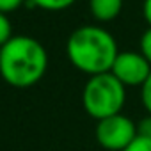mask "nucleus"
<instances>
[{
    "instance_id": "obj_4",
    "label": "nucleus",
    "mask_w": 151,
    "mask_h": 151,
    "mask_svg": "<svg viewBox=\"0 0 151 151\" xmlns=\"http://www.w3.org/2000/svg\"><path fill=\"white\" fill-rule=\"evenodd\" d=\"M96 142L107 151H124L137 139V123L124 114H116L96 123Z\"/></svg>"
},
{
    "instance_id": "obj_8",
    "label": "nucleus",
    "mask_w": 151,
    "mask_h": 151,
    "mask_svg": "<svg viewBox=\"0 0 151 151\" xmlns=\"http://www.w3.org/2000/svg\"><path fill=\"white\" fill-rule=\"evenodd\" d=\"M11 37H13V27H11V22H9L7 14H2V13H0V48H2Z\"/></svg>"
},
{
    "instance_id": "obj_10",
    "label": "nucleus",
    "mask_w": 151,
    "mask_h": 151,
    "mask_svg": "<svg viewBox=\"0 0 151 151\" xmlns=\"http://www.w3.org/2000/svg\"><path fill=\"white\" fill-rule=\"evenodd\" d=\"M137 137L149 139L151 140V116L147 114L140 121H137Z\"/></svg>"
},
{
    "instance_id": "obj_14",
    "label": "nucleus",
    "mask_w": 151,
    "mask_h": 151,
    "mask_svg": "<svg viewBox=\"0 0 151 151\" xmlns=\"http://www.w3.org/2000/svg\"><path fill=\"white\" fill-rule=\"evenodd\" d=\"M142 13H144L146 22H147L149 27H151V0H144V9H142Z\"/></svg>"
},
{
    "instance_id": "obj_5",
    "label": "nucleus",
    "mask_w": 151,
    "mask_h": 151,
    "mask_svg": "<svg viewBox=\"0 0 151 151\" xmlns=\"http://www.w3.org/2000/svg\"><path fill=\"white\" fill-rule=\"evenodd\" d=\"M110 73L124 87H142L151 75V64L140 52H119Z\"/></svg>"
},
{
    "instance_id": "obj_11",
    "label": "nucleus",
    "mask_w": 151,
    "mask_h": 151,
    "mask_svg": "<svg viewBox=\"0 0 151 151\" xmlns=\"http://www.w3.org/2000/svg\"><path fill=\"white\" fill-rule=\"evenodd\" d=\"M140 53L147 59V62L151 64V27L140 36Z\"/></svg>"
},
{
    "instance_id": "obj_3",
    "label": "nucleus",
    "mask_w": 151,
    "mask_h": 151,
    "mask_svg": "<svg viewBox=\"0 0 151 151\" xmlns=\"http://www.w3.org/2000/svg\"><path fill=\"white\" fill-rule=\"evenodd\" d=\"M124 101L126 87L110 71L89 77L82 91V105L86 112L96 121L121 114Z\"/></svg>"
},
{
    "instance_id": "obj_6",
    "label": "nucleus",
    "mask_w": 151,
    "mask_h": 151,
    "mask_svg": "<svg viewBox=\"0 0 151 151\" xmlns=\"http://www.w3.org/2000/svg\"><path fill=\"white\" fill-rule=\"evenodd\" d=\"M89 9L98 22H110L119 16L123 0H89Z\"/></svg>"
},
{
    "instance_id": "obj_9",
    "label": "nucleus",
    "mask_w": 151,
    "mask_h": 151,
    "mask_svg": "<svg viewBox=\"0 0 151 151\" xmlns=\"http://www.w3.org/2000/svg\"><path fill=\"white\" fill-rule=\"evenodd\" d=\"M140 101H142L146 112L151 116V75L147 77V80L140 87Z\"/></svg>"
},
{
    "instance_id": "obj_12",
    "label": "nucleus",
    "mask_w": 151,
    "mask_h": 151,
    "mask_svg": "<svg viewBox=\"0 0 151 151\" xmlns=\"http://www.w3.org/2000/svg\"><path fill=\"white\" fill-rule=\"evenodd\" d=\"M124 151H151V140H149V139L137 137Z\"/></svg>"
},
{
    "instance_id": "obj_1",
    "label": "nucleus",
    "mask_w": 151,
    "mask_h": 151,
    "mask_svg": "<svg viewBox=\"0 0 151 151\" xmlns=\"http://www.w3.org/2000/svg\"><path fill=\"white\" fill-rule=\"evenodd\" d=\"M46 66L45 46L30 36H13L0 48V77L13 87H32L45 77Z\"/></svg>"
},
{
    "instance_id": "obj_7",
    "label": "nucleus",
    "mask_w": 151,
    "mask_h": 151,
    "mask_svg": "<svg viewBox=\"0 0 151 151\" xmlns=\"http://www.w3.org/2000/svg\"><path fill=\"white\" fill-rule=\"evenodd\" d=\"M30 6H36V7H41L45 11H62V9H68L75 0H29Z\"/></svg>"
},
{
    "instance_id": "obj_13",
    "label": "nucleus",
    "mask_w": 151,
    "mask_h": 151,
    "mask_svg": "<svg viewBox=\"0 0 151 151\" xmlns=\"http://www.w3.org/2000/svg\"><path fill=\"white\" fill-rule=\"evenodd\" d=\"M25 0H0V13L2 14H9L13 11H16Z\"/></svg>"
},
{
    "instance_id": "obj_2",
    "label": "nucleus",
    "mask_w": 151,
    "mask_h": 151,
    "mask_svg": "<svg viewBox=\"0 0 151 151\" xmlns=\"http://www.w3.org/2000/svg\"><path fill=\"white\" fill-rule=\"evenodd\" d=\"M69 62L89 77L109 73L119 53L114 36L96 25H84L73 30L66 43Z\"/></svg>"
}]
</instances>
